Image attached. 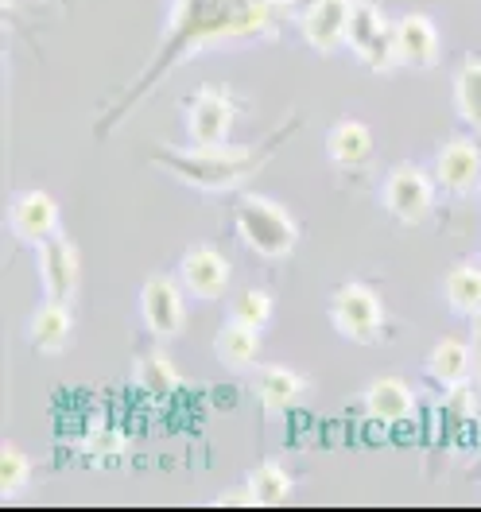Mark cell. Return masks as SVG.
<instances>
[{
	"instance_id": "6da1fadb",
	"label": "cell",
	"mask_w": 481,
	"mask_h": 512,
	"mask_svg": "<svg viewBox=\"0 0 481 512\" xmlns=\"http://www.w3.org/2000/svg\"><path fill=\"white\" fill-rule=\"evenodd\" d=\"M288 0H175V16H171V39L160 51L156 66L132 86L129 101L105 117V125H117V117L129 109L140 94L152 90V82L160 78L171 63H183L198 47H214V43H229V39H257L268 35L280 16H284Z\"/></svg>"
},
{
	"instance_id": "7a4b0ae2",
	"label": "cell",
	"mask_w": 481,
	"mask_h": 512,
	"mask_svg": "<svg viewBox=\"0 0 481 512\" xmlns=\"http://www.w3.org/2000/svg\"><path fill=\"white\" fill-rule=\"evenodd\" d=\"M272 156V148L268 144H260V148H225V144H214V148H202V144H194V148H156L152 152V163L163 167L167 175H175L179 183H187L194 191H210V194H222V191H233V187H241L245 179H253L264 160Z\"/></svg>"
},
{
	"instance_id": "3957f363",
	"label": "cell",
	"mask_w": 481,
	"mask_h": 512,
	"mask_svg": "<svg viewBox=\"0 0 481 512\" xmlns=\"http://www.w3.org/2000/svg\"><path fill=\"white\" fill-rule=\"evenodd\" d=\"M233 229L245 241L249 253L264 260H284L299 245V225L288 214V206L264 198V194H245L233 210Z\"/></svg>"
},
{
	"instance_id": "277c9868",
	"label": "cell",
	"mask_w": 481,
	"mask_h": 512,
	"mask_svg": "<svg viewBox=\"0 0 481 512\" xmlns=\"http://www.w3.org/2000/svg\"><path fill=\"white\" fill-rule=\"evenodd\" d=\"M346 43H350L353 55L369 66V70H377V74L400 66V55H396V24H388L373 0H353Z\"/></svg>"
},
{
	"instance_id": "5b68a950",
	"label": "cell",
	"mask_w": 481,
	"mask_h": 512,
	"mask_svg": "<svg viewBox=\"0 0 481 512\" xmlns=\"http://www.w3.org/2000/svg\"><path fill=\"white\" fill-rule=\"evenodd\" d=\"M330 319L338 326L342 338L350 342H377L381 338V326H385V307L377 299V291L365 288V284H342L330 299Z\"/></svg>"
},
{
	"instance_id": "8992f818",
	"label": "cell",
	"mask_w": 481,
	"mask_h": 512,
	"mask_svg": "<svg viewBox=\"0 0 481 512\" xmlns=\"http://www.w3.org/2000/svg\"><path fill=\"white\" fill-rule=\"evenodd\" d=\"M435 202V183L431 175L416 163H400L392 167L385 179V210L404 225H419L431 214Z\"/></svg>"
},
{
	"instance_id": "52a82bcc",
	"label": "cell",
	"mask_w": 481,
	"mask_h": 512,
	"mask_svg": "<svg viewBox=\"0 0 481 512\" xmlns=\"http://www.w3.org/2000/svg\"><path fill=\"white\" fill-rule=\"evenodd\" d=\"M140 319L156 338H175L187 322V307H183V291L171 276H148L140 288Z\"/></svg>"
},
{
	"instance_id": "ba28073f",
	"label": "cell",
	"mask_w": 481,
	"mask_h": 512,
	"mask_svg": "<svg viewBox=\"0 0 481 512\" xmlns=\"http://www.w3.org/2000/svg\"><path fill=\"white\" fill-rule=\"evenodd\" d=\"M353 0H311L299 16V35L311 51L330 55L346 43V28H350Z\"/></svg>"
},
{
	"instance_id": "9c48e42d",
	"label": "cell",
	"mask_w": 481,
	"mask_h": 512,
	"mask_svg": "<svg viewBox=\"0 0 481 512\" xmlns=\"http://www.w3.org/2000/svg\"><path fill=\"white\" fill-rule=\"evenodd\" d=\"M78 280H82V260L70 237H51L39 245V284L47 299H63L70 303L78 295Z\"/></svg>"
},
{
	"instance_id": "30bf717a",
	"label": "cell",
	"mask_w": 481,
	"mask_h": 512,
	"mask_svg": "<svg viewBox=\"0 0 481 512\" xmlns=\"http://www.w3.org/2000/svg\"><path fill=\"white\" fill-rule=\"evenodd\" d=\"M229 128H233V97L225 94L222 86L198 90L187 105V132L194 144H202V148L225 144Z\"/></svg>"
},
{
	"instance_id": "8fae6325",
	"label": "cell",
	"mask_w": 481,
	"mask_h": 512,
	"mask_svg": "<svg viewBox=\"0 0 481 512\" xmlns=\"http://www.w3.org/2000/svg\"><path fill=\"white\" fill-rule=\"evenodd\" d=\"M8 225L16 233V241L24 245H43L59 233V202L47 191H20L12 198Z\"/></svg>"
},
{
	"instance_id": "7c38bea8",
	"label": "cell",
	"mask_w": 481,
	"mask_h": 512,
	"mask_svg": "<svg viewBox=\"0 0 481 512\" xmlns=\"http://www.w3.org/2000/svg\"><path fill=\"white\" fill-rule=\"evenodd\" d=\"M179 284L194 299H222L229 288V260L214 245H194L179 260Z\"/></svg>"
},
{
	"instance_id": "4fadbf2b",
	"label": "cell",
	"mask_w": 481,
	"mask_h": 512,
	"mask_svg": "<svg viewBox=\"0 0 481 512\" xmlns=\"http://www.w3.org/2000/svg\"><path fill=\"white\" fill-rule=\"evenodd\" d=\"M435 183L450 194H470L481 183V152L474 140L454 136L435 156Z\"/></svg>"
},
{
	"instance_id": "5bb4252c",
	"label": "cell",
	"mask_w": 481,
	"mask_h": 512,
	"mask_svg": "<svg viewBox=\"0 0 481 512\" xmlns=\"http://www.w3.org/2000/svg\"><path fill=\"white\" fill-rule=\"evenodd\" d=\"M439 51H443V39H439V28L431 24V16L408 12V16L396 20V55H400V66L431 70V66L439 63Z\"/></svg>"
},
{
	"instance_id": "9a60e30c",
	"label": "cell",
	"mask_w": 481,
	"mask_h": 512,
	"mask_svg": "<svg viewBox=\"0 0 481 512\" xmlns=\"http://www.w3.org/2000/svg\"><path fill=\"white\" fill-rule=\"evenodd\" d=\"M365 412L377 423H404L416 416V392L400 377H381L365 388Z\"/></svg>"
},
{
	"instance_id": "2e32d148",
	"label": "cell",
	"mask_w": 481,
	"mask_h": 512,
	"mask_svg": "<svg viewBox=\"0 0 481 512\" xmlns=\"http://www.w3.org/2000/svg\"><path fill=\"white\" fill-rule=\"evenodd\" d=\"M70 330H74V315H70V303L63 299H47L43 307H35V315L28 319V342L39 353H59L70 342Z\"/></svg>"
},
{
	"instance_id": "e0dca14e",
	"label": "cell",
	"mask_w": 481,
	"mask_h": 512,
	"mask_svg": "<svg viewBox=\"0 0 481 512\" xmlns=\"http://www.w3.org/2000/svg\"><path fill=\"white\" fill-rule=\"evenodd\" d=\"M427 369L443 388H458L474 377V350L462 338H443L427 353Z\"/></svg>"
},
{
	"instance_id": "ac0fdd59",
	"label": "cell",
	"mask_w": 481,
	"mask_h": 512,
	"mask_svg": "<svg viewBox=\"0 0 481 512\" xmlns=\"http://www.w3.org/2000/svg\"><path fill=\"white\" fill-rule=\"evenodd\" d=\"M326 152L338 167H361L373 156V132L365 121H338L326 132Z\"/></svg>"
},
{
	"instance_id": "d6986e66",
	"label": "cell",
	"mask_w": 481,
	"mask_h": 512,
	"mask_svg": "<svg viewBox=\"0 0 481 512\" xmlns=\"http://www.w3.org/2000/svg\"><path fill=\"white\" fill-rule=\"evenodd\" d=\"M307 392V381L299 373H291L288 365H268L257 377V400L264 404V412H284L295 408Z\"/></svg>"
},
{
	"instance_id": "ffe728a7",
	"label": "cell",
	"mask_w": 481,
	"mask_h": 512,
	"mask_svg": "<svg viewBox=\"0 0 481 512\" xmlns=\"http://www.w3.org/2000/svg\"><path fill=\"white\" fill-rule=\"evenodd\" d=\"M214 350H218V361L225 369H249L260 353V330L229 319L214 338Z\"/></svg>"
},
{
	"instance_id": "44dd1931",
	"label": "cell",
	"mask_w": 481,
	"mask_h": 512,
	"mask_svg": "<svg viewBox=\"0 0 481 512\" xmlns=\"http://www.w3.org/2000/svg\"><path fill=\"white\" fill-rule=\"evenodd\" d=\"M245 493H249V505H280L291 493V474L280 462H260L245 478Z\"/></svg>"
},
{
	"instance_id": "7402d4cb",
	"label": "cell",
	"mask_w": 481,
	"mask_h": 512,
	"mask_svg": "<svg viewBox=\"0 0 481 512\" xmlns=\"http://www.w3.org/2000/svg\"><path fill=\"white\" fill-rule=\"evenodd\" d=\"M454 109L466 125L481 132V59H466L454 74Z\"/></svg>"
},
{
	"instance_id": "603a6c76",
	"label": "cell",
	"mask_w": 481,
	"mask_h": 512,
	"mask_svg": "<svg viewBox=\"0 0 481 512\" xmlns=\"http://www.w3.org/2000/svg\"><path fill=\"white\" fill-rule=\"evenodd\" d=\"M136 384L144 392H152V396H171L175 388H183V373H179V365L167 353L156 350V353H144L136 361Z\"/></svg>"
},
{
	"instance_id": "cb8c5ba5",
	"label": "cell",
	"mask_w": 481,
	"mask_h": 512,
	"mask_svg": "<svg viewBox=\"0 0 481 512\" xmlns=\"http://www.w3.org/2000/svg\"><path fill=\"white\" fill-rule=\"evenodd\" d=\"M443 291H447L450 311H458V315H478L481 311V268L478 264H458V268H450Z\"/></svg>"
},
{
	"instance_id": "d4e9b609",
	"label": "cell",
	"mask_w": 481,
	"mask_h": 512,
	"mask_svg": "<svg viewBox=\"0 0 481 512\" xmlns=\"http://www.w3.org/2000/svg\"><path fill=\"white\" fill-rule=\"evenodd\" d=\"M28 481H32V458L20 447L4 443V447H0V489H4V497L24 493Z\"/></svg>"
},
{
	"instance_id": "484cf974",
	"label": "cell",
	"mask_w": 481,
	"mask_h": 512,
	"mask_svg": "<svg viewBox=\"0 0 481 512\" xmlns=\"http://www.w3.org/2000/svg\"><path fill=\"white\" fill-rule=\"evenodd\" d=\"M229 319L241 322V326H253V330H264L272 322V295L260 288L241 291L233 299V307H229Z\"/></svg>"
},
{
	"instance_id": "4316f807",
	"label": "cell",
	"mask_w": 481,
	"mask_h": 512,
	"mask_svg": "<svg viewBox=\"0 0 481 512\" xmlns=\"http://www.w3.org/2000/svg\"><path fill=\"white\" fill-rule=\"evenodd\" d=\"M443 412H447V419H454V427H458V423H466L470 412H474V392H470L466 384L447 388V404H443Z\"/></svg>"
},
{
	"instance_id": "83f0119b",
	"label": "cell",
	"mask_w": 481,
	"mask_h": 512,
	"mask_svg": "<svg viewBox=\"0 0 481 512\" xmlns=\"http://www.w3.org/2000/svg\"><path fill=\"white\" fill-rule=\"evenodd\" d=\"M474 381L481 384V346L474 350Z\"/></svg>"
},
{
	"instance_id": "f1b7e54d",
	"label": "cell",
	"mask_w": 481,
	"mask_h": 512,
	"mask_svg": "<svg viewBox=\"0 0 481 512\" xmlns=\"http://www.w3.org/2000/svg\"><path fill=\"white\" fill-rule=\"evenodd\" d=\"M474 334H478V346H481V311L474 315Z\"/></svg>"
},
{
	"instance_id": "f546056e",
	"label": "cell",
	"mask_w": 481,
	"mask_h": 512,
	"mask_svg": "<svg viewBox=\"0 0 481 512\" xmlns=\"http://www.w3.org/2000/svg\"><path fill=\"white\" fill-rule=\"evenodd\" d=\"M478 450H481V435H478Z\"/></svg>"
},
{
	"instance_id": "4dcf8cb0",
	"label": "cell",
	"mask_w": 481,
	"mask_h": 512,
	"mask_svg": "<svg viewBox=\"0 0 481 512\" xmlns=\"http://www.w3.org/2000/svg\"><path fill=\"white\" fill-rule=\"evenodd\" d=\"M478 191H481V183H478Z\"/></svg>"
}]
</instances>
